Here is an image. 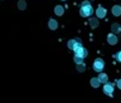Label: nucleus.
<instances>
[{
  "label": "nucleus",
  "mask_w": 121,
  "mask_h": 103,
  "mask_svg": "<svg viewBox=\"0 0 121 103\" xmlns=\"http://www.w3.org/2000/svg\"><path fill=\"white\" fill-rule=\"evenodd\" d=\"M79 14H81V16H83V18L91 16V14H93V9H92V6H91V4L88 1L82 3L81 9H79Z\"/></svg>",
  "instance_id": "1"
},
{
  "label": "nucleus",
  "mask_w": 121,
  "mask_h": 103,
  "mask_svg": "<svg viewBox=\"0 0 121 103\" xmlns=\"http://www.w3.org/2000/svg\"><path fill=\"white\" fill-rule=\"evenodd\" d=\"M104 67H105V62L102 59H100V58H97L93 62V69L96 70V72H98V73H101V72H102Z\"/></svg>",
  "instance_id": "2"
},
{
  "label": "nucleus",
  "mask_w": 121,
  "mask_h": 103,
  "mask_svg": "<svg viewBox=\"0 0 121 103\" xmlns=\"http://www.w3.org/2000/svg\"><path fill=\"white\" fill-rule=\"evenodd\" d=\"M68 48L72 49V50H74L76 48H78V47H81L82 43H81V40L79 39H71L69 41H68Z\"/></svg>",
  "instance_id": "3"
},
{
  "label": "nucleus",
  "mask_w": 121,
  "mask_h": 103,
  "mask_svg": "<svg viewBox=\"0 0 121 103\" xmlns=\"http://www.w3.org/2000/svg\"><path fill=\"white\" fill-rule=\"evenodd\" d=\"M87 54H88V53H87V49H85L82 45L74 49V55H78V57H82V58H86Z\"/></svg>",
  "instance_id": "4"
},
{
  "label": "nucleus",
  "mask_w": 121,
  "mask_h": 103,
  "mask_svg": "<svg viewBox=\"0 0 121 103\" xmlns=\"http://www.w3.org/2000/svg\"><path fill=\"white\" fill-rule=\"evenodd\" d=\"M104 93L107 94V96H112V93H113V84L106 82L105 86H104Z\"/></svg>",
  "instance_id": "5"
},
{
  "label": "nucleus",
  "mask_w": 121,
  "mask_h": 103,
  "mask_svg": "<svg viewBox=\"0 0 121 103\" xmlns=\"http://www.w3.org/2000/svg\"><path fill=\"white\" fill-rule=\"evenodd\" d=\"M96 15H97V18H105L106 16V9L105 8L98 6L97 10H96Z\"/></svg>",
  "instance_id": "6"
},
{
  "label": "nucleus",
  "mask_w": 121,
  "mask_h": 103,
  "mask_svg": "<svg viewBox=\"0 0 121 103\" xmlns=\"http://www.w3.org/2000/svg\"><path fill=\"white\" fill-rule=\"evenodd\" d=\"M107 41H108V44L115 45V44L117 43V37L115 35V34H108V37H107Z\"/></svg>",
  "instance_id": "7"
},
{
  "label": "nucleus",
  "mask_w": 121,
  "mask_h": 103,
  "mask_svg": "<svg viewBox=\"0 0 121 103\" xmlns=\"http://www.w3.org/2000/svg\"><path fill=\"white\" fill-rule=\"evenodd\" d=\"M111 30H112V33H115V34H119L121 33V26L119 23H115V24H112L111 26Z\"/></svg>",
  "instance_id": "8"
},
{
  "label": "nucleus",
  "mask_w": 121,
  "mask_h": 103,
  "mask_svg": "<svg viewBox=\"0 0 121 103\" xmlns=\"http://www.w3.org/2000/svg\"><path fill=\"white\" fill-rule=\"evenodd\" d=\"M112 14L115 15V16H119V15H121V6H120V5L112 6Z\"/></svg>",
  "instance_id": "9"
},
{
  "label": "nucleus",
  "mask_w": 121,
  "mask_h": 103,
  "mask_svg": "<svg viewBox=\"0 0 121 103\" xmlns=\"http://www.w3.org/2000/svg\"><path fill=\"white\" fill-rule=\"evenodd\" d=\"M54 13H56V15L60 16V15H63V13H64V8L60 6V5H57V6L54 8Z\"/></svg>",
  "instance_id": "10"
},
{
  "label": "nucleus",
  "mask_w": 121,
  "mask_h": 103,
  "mask_svg": "<svg viewBox=\"0 0 121 103\" xmlns=\"http://www.w3.org/2000/svg\"><path fill=\"white\" fill-rule=\"evenodd\" d=\"M48 25H49V28H51L52 30H56L57 28H58V23H57L54 19H51L49 23H48Z\"/></svg>",
  "instance_id": "11"
},
{
  "label": "nucleus",
  "mask_w": 121,
  "mask_h": 103,
  "mask_svg": "<svg viewBox=\"0 0 121 103\" xmlns=\"http://www.w3.org/2000/svg\"><path fill=\"white\" fill-rule=\"evenodd\" d=\"M98 79H100L101 83H106V82L108 81V77H107V74H105V73H100V75H98Z\"/></svg>",
  "instance_id": "12"
},
{
  "label": "nucleus",
  "mask_w": 121,
  "mask_h": 103,
  "mask_svg": "<svg viewBox=\"0 0 121 103\" xmlns=\"http://www.w3.org/2000/svg\"><path fill=\"white\" fill-rule=\"evenodd\" d=\"M100 79H98V78H92V79H91V86H92L93 87V88H97V87L98 86H100Z\"/></svg>",
  "instance_id": "13"
},
{
  "label": "nucleus",
  "mask_w": 121,
  "mask_h": 103,
  "mask_svg": "<svg viewBox=\"0 0 121 103\" xmlns=\"http://www.w3.org/2000/svg\"><path fill=\"white\" fill-rule=\"evenodd\" d=\"M90 25H91V28H96V26L98 25L97 19H91V20H90Z\"/></svg>",
  "instance_id": "14"
},
{
  "label": "nucleus",
  "mask_w": 121,
  "mask_h": 103,
  "mask_svg": "<svg viewBox=\"0 0 121 103\" xmlns=\"http://www.w3.org/2000/svg\"><path fill=\"white\" fill-rule=\"evenodd\" d=\"M74 62L77 64H82L83 63V58L82 57H78V55H74Z\"/></svg>",
  "instance_id": "15"
},
{
  "label": "nucleus",
  "mask_w": 121,
  "mask_h": 103,
  "mask_svg": "<svg viewBox=\"0 0 121 103\" xmlns=\"http://www.w3.org/2000/svg\"><path fill=\"white\" fill-rule=\"evenodd\" d=\"M77 69L78 70H85V66H83V63L82 64H77Z\"/></svg>",
  "instance_id": "16"
},
{
  "label": "nucleus",
  "mask_w": 121,
  "mask_h": 103,
  "mask_svg": "<svg viewBox=\"0 0 121 103\" xmlns=\"http://www.w3.org/2000/svg\"><path fill=\"white\" fill-rule=\"evenodd\" d=\"M18 6H19V9H24V8H25V3L24 1H20Z\"/></svg>",
  "instance_id": "17"
},
{
  "label": "nucleus",
  "mask_w": 121,
  "mask_h": 103,
  "mask_svg": "<svg viewBox=\"0 0 121 103\" xmlns=\"http://www.w3.org/2000/svg\"><path fill=\"white\" fill-rule=\"evenodd\" d=\"M116 58H117V60H119V62H121V50L116 54Z\"/></svg>",
  "instance_id": "18"
},
{
  "label": "nucleus",
  "mask_w": 121,
  "mask_h": 103,
  "mask_svg": "<svg viewBox=\"0 0 121 103\" xmlns=\"http://www.w3.org/2000/svg\"><path fill=\"white\" fill-rule=\"evenodd\" d=\"M117 87L121 89V79H119V81H117Z\"/></svg>",
  "instance_id": "19"
},
{
  "label": "nucleus",
  "mask_w": 121,
  "mask_h": 103,
  "mask_svg": "<svg viewBox=\"0 0 121 103\" xmlns=\"http://www.w3.org/2000/svg\"><path fill=\"white\" fill-rule=\"evenodd\" d=\"M62 1H64V0H62Z\"/></svg>",
  "instance_id": "20"
}]
</instances>
